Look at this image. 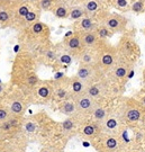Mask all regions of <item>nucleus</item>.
I'll return each mask as SVG.
<instances>
[{"label":"nucleus","mask_w":145,"mask_h":152,"mask_svg":"<svg viewBox=\"0 0 145 152\" xmlns=\"http://www.w3.org/2000/svg\"><path fill=\"white\" fill-rule=\"evenodd\" d=\"M62 46H60L62 50L66 51L68 53H70L73 58H77L80 54L81 52L85 50V46L82 44L80 33L77 32H70L68 33V35L64 37L63 42L61 43Z\"/></svg>","instance_id":"nucleus-7"},{"label":"nucleus","mask_w":145,"mask_h":152,"mask_svg":"<svg viewBox=\"0 0 145 152\" xmlns=\"http://www.w3.org/2000/svg\"><path fill=\"white\" fill-rule=\"evenodd\" d=\"M18 0H0V26L11 27L14 12Z\"/></svg>","instance_id":"nucleus-11"},{"label":"nucleus","mask_w":145,"mask_h":152,"mask_svg":"<svg viewBox=\"0 0 145 152\" xmlns=\"http://www.w3.org/2000/svg\"><path fill=\"white\" fill-rule=\"evenodd\" d=\"M53 83L50 81H39L36 87L27 95L35 103H47L53 98Z\"/></svg>","instance_id":"nucleus-10"},{"label":"nucleus","mask_w":145,"mask_h":152,"mask_svg":"<svg viewBox=\"0 0 145 152\" xmlns=\"http://www.w3.org/2000/svg\"><path fill=\"white\" fill-rule=\"evenodd\" d=\"M7 108L9 110L10 115H15V116H23L26 109V102L24 95L19 91H15L8 95L5 98V103Z\"/></svg>","instance_id":"nucleus-9"},{"label":"nucleus","mask_w":145,"mask_h":152,"mask_svg":"<svg viewBox=\"0 0 145 152\" xmlns=\"http://www.w3.org/2000/svg\"><path fill=\"white\" fill-rule=\"evenodd\" d=\"M59 109L63 115H66L68 117H78V112H77V105H75L74 99L72 97L65 99L63 102L59 103Z\"/></svg>","instance_id":"nucleus-23"},{"label":"nucleus","mask_w":145,"mask_h":152,"mask_svg":"<svg viewBox=\"0 0 145 152\" xmlns=\"http://www.w3.org/2000/svg\"><path fill=\"white\" fill-rule=\"evenodd\" d=\"M58 0H36V4L42 11H51Z\"/></svg>","instance_id":"nucleus-34"},{"label":"nucleus","mask_w":145,"mask_h":152,"mask_svg":"<svg viewBox=\"0 0 145 152\" xmlns=\"http://www.w3.org/2000/svg\"><path fill=\"white\" fill-rule=\"evenodd\" d=\"M107 5L122 12L130 11V0H106Z\"/></svg>","instance_id":"nucleus-29"},{"label":"nucleus","mask_w":145,"mask_h":152,"mask_svg":"<svg viewBox=\"0 0 145 152\" xmlns=\"http://www.w3.org/2000/svg\"><path fill=\"white\" fill-rule=\"evenodd\" d=\"M122 123H123V121L118 113L110 112L107 118L101 123L102 134H115L120 129Z\"/></svg>","instance_id":"nucleus-15"},{"label":"nucleus","mask_w":145,"mask_h":152,"mask_svg":"<svg viewBox=\"0 0 145 152\" xmlns=\"http://www.w3.org/2000/svg\"><path fill=\"white\" fill-rule=\"evenodd\" d=\"M9 116H10V113L7 108V106L4 103H0V123L7 121L9 118Z\"/></svg>","instance_id":"nucleus-36"},{"label":"nucleus","mask_w":145,"mask_h":152,"mask_svg":"<svg viewBox=\"0 0 145 152\" xmlns=\"http://www.w3.org/2000/svg\"><path fill=\"white\" fill-rule=\"evenodd\" d=\"M138 103L143 106L145 108V90H142V91L138 94V96H137V99H136Z\"/></svg>","instance_id":"nucleus-37"},{"label":"nucleus","mask_w":145,"mask_h":152,"mask_svg":"<svg viewBox=\"0 0 145 152\" xmlns=\"http://www.w3.org/2000/svg\"><path fill=\"white\" fill-rule=\"evenodd\" d=\"M61 127H62V131H63L64 133H70V132H72V131L77 127V117L70 116V117L65 118V120L62 122Z\"/></svg>","instance_id":"nucleus-32"},{"label":"nucleus","mask_w":145,"mask_h":152,"mask_svg":"<svg viewBox=\"0 0 145 152\" xmlns=\"http://www.w3.org/2000/svg\"><path fill=\"white\" fill-rule=\"evenodd\" d=\"M143 1H145V0H143Z\"/></svg>","instance_id":"nucleus-44"},{"label":"nucleus","mask_w":145,"mask_h":152,"mask_svg":"<svg viewBox=\"0 0 145 152\" xmlns=\"http://www.w3.org/2000/svg\"><path fill=\"white\" fill-rule=\"evenodd\" d=\"M41 14H42V10L39 9V7L36 4V0L33 2V6L31 8V10L27 12V15L24 18H23L20 22L17 24V26L15 28L18 29V31H22L24 28L31 26L32 24L38 22L41 19Z\"/></svg>","instance_id":"nucleus-16"},{"label":"nucleus","mask_w":145,"mask_h":152,"mask_svg":"<svg viewBox=\"0 0 145 152\" xmlns=\"http://www.w3.org/2000/svg\"><path fill=\"white\" fill-rule=\"evenodd\" d=\"M116 152H123V151H120V150H117V151H116Z\"/></svg>","instance_id":"nucleus-43"},{"label":"nucleus","mask_w":145,"mask_h":152,"mask_svg":"<svg viewBox=\"0 0 145 152\" xmlns=\"http://www.w3.org/2000/svg\"><path fill=\"white\" fill-rule=\"evenodd\" d=\"M109 113H110L109 109L106 108V107H103V106H101V105L99 104L96 108L93 109V112L91 113V121H93V122H96V123L101 125L102 122L107 118V116L109 115Z\"/></svg>","instance_id":"nucleus-28"},{"label":"nucleus","mask_w":145,"mask_h":152,"mask_svg":"<svg viewBox=\"0 0 145 152\" xmlns=\"http://www.w3.org/2000/svg\"><path fill=\"white\" fill-rule=\"evenodd\" d=\"M143 126H144V130H145V120H144V122H143Z\"/></svg>","instance_id":"nucleus-41"},{"label":"nucleus","mask_w":145,"mask_h":152,"mask_svg":"<svg viewBox=\"0 0 145 152\" xmlns=\"http://www.w3.org/2000/svg\"><path fill=\"white\" fill-rule=\"evenodd\" d=\"M75 76L85 82L87 86H89V85H92L96 81H98L99 79L103 78L105 73L97 65L79 64Z\"/></svg>","instance_id":"nucleus-8"},{"label":"nucleus","mask_w":145,"mask_h":152,"mask_svg":"<svg viewBox=\"0 0 145 152\" xmlns=\"http://www.w3.org/2000/svg\"><path fill=\"white\" fill-rule=\"evenodd\" d=\"M102 133L101 130V125L93 122V121H90V122H87L85 124L81 126L80 130V135L85 139H88V140H92L97 136H99Z\"/></svg>","instance_id":"nucleus-19"},{"label":"nucleus","mask_w":145,"mask_h":152,"mask_svg":"<svg viewBox=\"0 0 145 152\" xmlns=\"http://www.w3.org/2000/svg\"><path fill=\"white\" fill-rule=\"evenodd\" d=\"M20 32V39L25 43L31 45L33 48L38 46L39 50H42L47 46L50 44V35H51V29L48 27L47 24L38 22L32 24L31 26L24 28Z\"/></svg>","instance_id":"nucleus-1"},{"label":"nucleus","mask_w":145,"mask_h":152,"mask_svg":"<svg viewBox=\"0 0 145 152\" xmlns=\"http://www.w3.org/2000/svg\"><path fill=\"white\" fill-rule=\"evenodd\" d=\"M130 11H133L136 15L144 14L145 1H143V0H133V1H130Z\"/></svg>","instance_id":"nucleus-33"},{"label":"nucleus","mask_w":145,"mask_h":152,"mask_svg":"<svg viewBox=\"0 0 145 152\" xmlns=\"http://www.w3.org/2000/svg\"><path fill=\"white\" fill-rule=\"evenodd\" d=\"M85 16H87V15L82 6H71L70 9H69L68 19H70L72 22H75V20H78V19H80V18Z\"/></svg>","instance_id":"nucleus-30"},{"label":"nucleus","mask_w":145,"mask_h":152,"mask_svg":"<svg viewBox=\"0 0 145 152\" xmlns=\"http://www.w3.org/2000/svg\"><path fill=\"white\" fill-rule=\"evenodd\" d=\"M41 56L44 63H46L47 65H54L58 59V50L52 44H48L47 46H45L41 51Z\"/></svg>","instance_id":"nucleus-24"},{"label":"nucleus","mask_w":145,"mask_h":152,"mask_svg":"<svg viewBox=\"0 0 145 152\" xmlns=\"http://www.w3.org/2000/svg\"><path fill=\"white\" fill-rule=\"evenodd\" d=\"M97 53V66L106 75L111 70L114 65L119 60V54L117 48L109 44L107 41H101L96 48Z\"/></svg>","instance_id":"nucleus-2"},{"label":"nucleus","mask_w":145,"mask_h":152,"mask_svg":"<svg viewBox=\"0 0 145 152\" xmlns=\"http://www.w3.org/2000/svg\"><path fill=\"white\" fill-rule=\"evenodd\" d=\"M96 20L98 22V24L105 25L114 34L125 33L127 31L128 20L126 19V17L117 12H110L108 10H105L97 16Z\"/></svg>","instance_id":"nucleus-5"},{"label":"nucleus","mask_w":145,"mask_h":152,"mask_svg":"<svg viewBox=\"0 0 145 152\" xmlns=\"http://www.w3.org/2000/svg\"><path fill=\"white\" fill-rule=\"evenodd\" d=\"M41 152H52V151H51L50 149H45V148H44V149H42V151Z\"/></svg>","instance_id":"nucleus-39"},{"label":"nucleus","mask_w":145,"mask_h":152,"mask_svg":"<svg viewBox=\"0 0 145 152\" xmlns=\"http://www.w3.org/2000/svg\"><path fill=\"white\" fill-rule=\"evenodd\" d=\"M56 50H58V59H56V62L53 65L55 68V70L58 71L60 69H62L63 66H69L70 64H72L74 58L70 53H68L66 51L62 50L60 46H58Z\"/></svg>","instance_id":"nucleus-22"},{"label":"nucleus","mask_w":145,"mask_h":152,"mask_svg":"<svg viewBox=\"0 0 145 152\" xmlns=\"http://www.w3.org/2000/svg\"><path fill=\"white\" fill-rule=\"evenodd\" d=\"M23 125H24V130H25L26 133L32 134V133H35L37 131V123L32 120H28L26 122H24Z\"/></svg>","instance_id":"nucleus-35"},{"label":"nucleus","mask_w":145,"mask_h":152,"mask_svg":"<svg viewBox=\"0 0 145 152\" xmlns=\"http://www.w3.org/2000/svg\"><path fill=\"white\" fill-rule=\"evenodd\" d=\"M98 25L99 24H98V22L95 18H91V17L89 16H85L74 22V24H73L74 31L73 32L80 33V34L87 32H93V31H96Z\"/></svg>","instance_id":"nucleus-18"},{"label":"nucleus","mask_w":145,"mask_h":152,"mask_svg":"<svg viewBox=\"0 0 145 152\" xmlns=\"http://www.w3.org/2000/svg\"><path fill=\"white\" fill-rule=\"evenodd\" d=\"M108 90H109V83L105 78H101L95 83L89 85L87 87L86 94L89 97H91L92 99H95L99 103V100L106 97Z\"/></svg>","instance_id":"nucleus-13"},{"label":"nucleus","mask_w":145,"mask_h":152,"mask_svg":"<svg viewBox=\"0 0 145 152\" xmlns=\"http://www.w3.org/2000/svg\"><path fill=\"white\" fill-rule=\"evenodd\" d=\"M69 9H70V7L65 1H59L55 4L51 11L53 12L54 17L58 19H68Z\"/></svg>","instance_id":"nucleus-27"},{"label":"nucleus","mask_w":145,"mask_h":152,"mask_svg":"<svg viewBox=\"0 0 145 152\" xmlns=\"http://www.w3.org/2000/svg\"><path fill=\"white\" fill-rule=\"evenodd\" d=\"M87 87L88 86L86 83L82 80H80L75 75L73 77L69 78V88H70V94L72 98L79 97L81 95L86 94Z\"/></svg>","instance_id":"nucleus-21"},{"label":"nucleus","mask_w":145,"mask_h":152,"mask_svg":"<svg viewBox=\"0 0 145 152\" xmlns=\"http://www.w3.org/2000/svg\"><path fill=\"white\" fill-rule=\"evenodd\" d=\"M143 78H144V80H145V69H144V71H143Z\"/></svg>","instance_id":"nucleus-40"},{"label":"nucleus","mask_w":145,"mask_h":152,"mask_svg":"<svg viewBox=\"0 0 145 152\" xmlns=\"http://www.w3.org/2000/svg\"><path fill=\"white\" fill-rule=\"evenodd\" d=\"M78 60L80 64H86V65H96L97 64V53L96 50L92 49H85L81 52Z\"/></svg>","instance_id":"nucleus-26"},{"label":"nucleus","mask_w":145,"mask_h":152,"mask_svg":"<svg viewBox=\"0 0 145 152\" xmlns=\"http://www.w3.org/2000/svg\"><path fill=\"white\" fill-rule=\"evenodd\" d=\"M5 91H6V86L4 85V82H2V83H0V97L4 96Z\"/></svg>","instance_id":"nucleus-38"},{"label":"nucleus","mask_w":145,"mask_h":152,"mask_svg":"<svg viewBox=\"0 0 145 152\" xmlns=\"http://www.w3.org/2000/svg\"><path fill=\"white\" fill-rule=\"evenodd\" d=\"M117 51L119 56L124 60L134 64L141 55V50L137 42L129 34H124L117 44Z\"/></svg>","instance_id":"nucleus-4"},{"label":"nucleus","mask_w":145,"mask_h":152,"mask_svg":"<svg viewBox=\"0 0 145 152\" xmlns=\"http://www.w3.org/2000/svg\"><path fill=\"white\" fill-rule=\"evenodd\" d=\"M80 35H81V39H82V44H83L85 49L96 50V48L98 46L99 42H100V39L98 37L96 31H93V32L82 33Z\"/></svg>","instance_id":"nucleus-25"},{"label":"nucleus","mask_w":145,"mask_h":152,"mask_svg":"<svg viewBox=\"0 0 145 152\" xmlns=\"http://www.w3.org/2000/svg\"><path fill=\"white\" fill-rule=\"evenodd\" d=\"M123 123L136 124L145 120V108L135 98H126L118 112Z\"/></svg>","instance_id":"nucleus-3"},{"label":"nucleus","mask_w":145,"mask_h":152,"mask_svg":"<svg viewBox=\"0 0 145 152\" xmlns=\"http://www.w3.org/2000/svg\"><path fill=\"white\" fill-rule=\"evenodd\" d=\"M133 63L119 58L117 63L111 68V70L108 72L110 79L115 82H123L127 79H130L133 76Z\"/></svg>","instance_id":"nucleus-6"},{"label":"nucleus","mask_w":145,"mask_h":152,"mask_svg":"<svg viewBox=\"0 0 145 152\" xmlns=\"http://www.w3.org/2000/svg\"><path fill=\"white\" fill-rule=\"evenodd\" d=\"M106 5L107 1L105 0H81V6L86 11V15L95 19L102 11L107 10Z\"/></svg>","instance_id":"nucleus-14"},{"label":"nucleus","mask_w":145,"mask_h":152,"mask_svg":"<svg viewBox=\"0 0 145 152\" xmlns=\"http://www.w3.org/2000/svg\"><path fill=\"white\" fill-rule=\"evenodd\" d=\"M58 1H65V0H58ZM66 2V1H65Z\"/></svg>","instance_id":"nucleus-42"},{"label":"nucleus","mask_w":145,"mask_h":152,"mask_svg":"<svg viewBox=\"0 0 145 152\" xmlns=\"http://www.w3.org/2000/svg\"><path fill=\"white\" fill-rule=\"evenodd\" d=\"M77 105V112H78V116H91V113L93 112V109L96 108L99 105V103L92 99L91 97H89L87 94H83L79 97L73 98Z\"/></svg>","instance_id":"nucleus-12"},{"label":"nucleus","mask_w":145,"mask_h":152,"mask_svg":"<svg viewBox=\"0 0 145 152\" xmlns=\"http://www.w3.org/2000/svg\"><path fill=\"white\" fill-rule=\"evenodd\" d=\"M100 144L102 152H116L120 149V140L115 134H102Z\"/></svg>","instance_id":"nucleus-20"},{"label":"nucleus","mask_w":145,"mask_h":152,"mask_svg":"<svg viewBox=\"0 0 145 152\" xmlns=\"http://www.w3.org/2000/svg\"><path fill=\"white\" fill-rule=\"evenodd\" d=\"M33 2H34L33 0H18L16 8H15V12H14V18H12L11 27H16L17 24L26 16L27 12L31 10V8H32Z\"/></svg>","instance_id":"nucleus-17"},{"label":"nucleus","mask_w":145,"mask_h":152,"mask_svg":"<svg viewBox=\"0 0 145 152\" xmlns=\"http://www.w3.org/2000/svg\"><path fill=\"white\" fill-rule=\"evenodd\" d=\"M96 33L97 35H98V37L99 39H101V41H108V39H110V38L113 37L114 34L111 31H109L105 25H102V24H99L96 28Z\"/></svg>","instance_id":"nucleus-31"}]
</instances>
